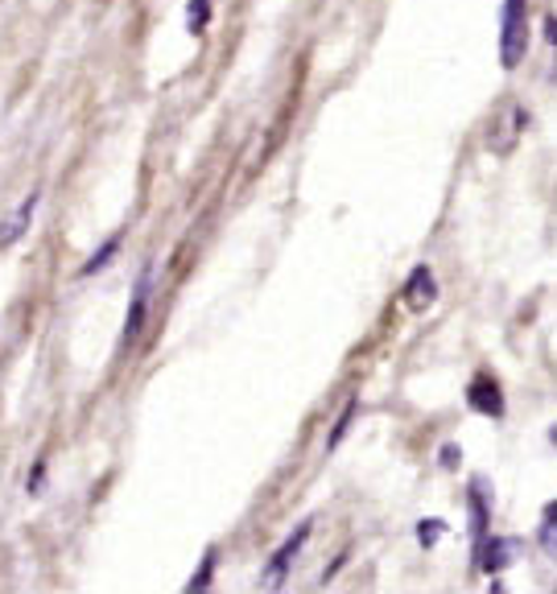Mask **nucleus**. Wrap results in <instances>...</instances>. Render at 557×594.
Returning <instances> with one entry per match:
<instances>
[{"label":"nucleus","instance_id":"1","mask_svg":"<svg viewBox=\"0 0 557 594\" xmlns=\"http://www.w3.org/2000/svg\"><path fill=\"white\" fill-rule=\"evenodd\" d=\"M529 54V0H504L499 13V62L504 71H516Z\"/></svg>","mask_w":557,"mask_h":594},{"label":"nucleus","instance_id":"2","mask_svg":"<svg viewBox=\"0 0 557 594\" xmlns=\"http://www.w3.org/2000/svg\"><path fill=\"white\" fill-rule=\"evenodd\" d=\"M149 298H153V273H141L132 286V302H128V318H124V347H132L141 339L144 318H149Z\"/></svg>","mask_w":557,"mask_h":594},{"label":"nucleus","instance_id":"3","mask_svg":"<svg viewBox=\"0 0 557 594\" xmlns=\"http://www.w3.org/2000/svg\"><path fill=\"white\" fill-rule=\"evenodd\" d=\"M309 541V520L306 525H298V529H293V536H289L286 545H281V549H277V554L268 557V574H265V586H281V578L289 574V561H293V557H298V549H302V545H306Z\"/></svg>","mask_w":557,"mask_h":594},{"label":"nucleus","instance_id":"4","mask_svg":"<svg viewBox=\"0 0 557 594\" xmlns=\"http://www.w3.org/2000/svg\"><path fill=\"white\" fill-rule=\"evenodd\" d=\"M512 554H516V541H504V536H483V541L474 545V561H479V570H488V574L504 570V566L512 561Z\"/></svg>","mask_w":557,"mask_h":594},{"label":"nucleus","instance_id":"5","mask_svg":"<svg viewBox=\"0 0 557 594\" xmlns=\"http://www.w3.org/2000/svg\"><path fill=\"white\" fill-rule=\"evenodd\" d=\"M405 302L413 309H430L438 302V281H433L430 265H417L413 268V277L405 281Z\"/></svg>","mask_w":557,"mask_h":594},{"label":"nucleus","instance_id":"6","mask_svg":"<svg viewBox=\"0 0 557 594\" xmlns=\"http://www.w3.org/2000/svg\"><path fill=\"white\" fill-rule=\"evenodd\" d=\"M467 401H471V409L488 413V417H504V392H499L492 376H479L467 389Z\"/></svg>","mask_w":557,"mask_h":594},{"label":"nucleus","instance_id":"7","mask_svg":"<svg viewBox=\"0 0 557 594\" xmlns=\"http://www.w3.org/2000/svg\"><path fill=\"white\" fill-rule=\"evenodd\" d=\"M34 206H38V194H29V199L21 203L17 215L0 224V248H4V244H17L21 236H25V227H29V219H34Z\"/></svg>","mask_w":557,"mask_h":594},{"label":"nucleus","instance_id":"8","mask_svg":"<svg viewBox=\"0 0 557 594\" xmlns=\"http://www.w3.org/2000/svg\"><path fill=\"white\" fill-rule=\"evenodd\" d=\"M116 252H121V236H112V240H107V244H100L96 248V256H91V261H87V265L79 268L83 277H96V273H100L103 265H107V261H112V256H116Z\"/></svg>","mask_w":557,"mask_h":594},{"label":"nucleus","instance_id":"9","mask_svg":"<svg viewBox=\"0 0 557 594\" xmlns=\"http://www.w3.org/2000/svg\"><path fill=\"white\" fill-rule=\"evenodd\" d=\"M206 21H211V0H190V17H186V29H190V34H203Z\"/></svg>","mask_w":557,"mask_h":594},{"label":"nucleus","instance_id":"10","mask_svg":"<svg viewBox=\"0 0 557 594\" xmlns=\"http://www.w3.org/2000/svg\"><path fill=\"white\" fill-rule=\"evenodd\" d=\"M541 545H545V554H554V504L545 508V520H541Z\"/></svg>","mask_w":557,"mask_h":594},{"label":"nucleus","instance_id":"11","mask_svg":"<svg viewBox=\"0 0 557 594\" xmlns=\"http://www.w3.org/2000/svg\"><path fill=\"white\" fill-rule=\"evenodd\" d=\"M417 529H421V545H433L438 536L446 533V525H442V520H421Z\"/></svg>","mask_w":557,"mask_h":594},{"label":"nucleus","instance_id":"12","mask_svg":"<svg viewBox=\"0 0 557 594\" xmlns=\"http://www.w3.org/2000/svg\"><path fill=\"white\" fill-rule=\"evenodd\" d=\"M211 574H215V554H206V561H203V570L190 578V591H199V586H206L211 582Z\"/></svg>","mask_w":557,"mask_h":594}]
</instances>
